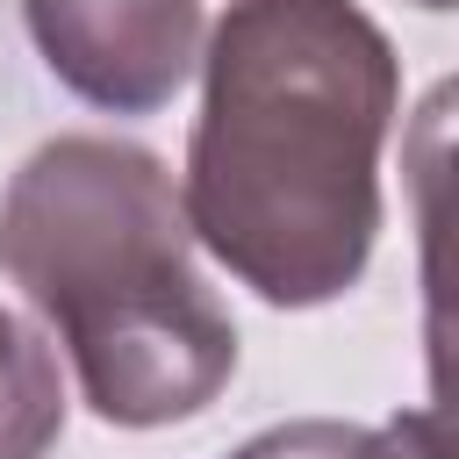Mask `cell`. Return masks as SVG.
<instances>
[{
    "mask_svg": "<svg viewBox=\"0 0 459 459\" xmlns=\"http://www.w3.org/2000/svg\"><path fill=\"white\" fill-rule=\"evenodd\" d=\"M394 50L351 0H237L201 57L179 208L251 294L337 301L380 230Z\"/></svg>",
    "mask_w": 459,
    "mask_h": 459,
    "instance_id": "obj_1",
    "label": "cell"
},
{
    "mask_svg": "<svg viewBox=\"0 0 459 459\" xmlns=\"http://www.w3.org/2000/svg\"><path fill=\"white\" fill-rule=\"evenodd\" d=\"M0 273L65 337L108 423H179L237 366V323L194 265L179 186L136 143H43L0 201Z\"/></svg>",
    "mask_w": 459,
    "mask_h": 459,
    "instance_id": "obj_2",
    "label": "cell"
},
{
    "mask_svg": "<svg viewBox=\"0 0 459 459\" xmlns=\"http://www.w3.org/2000/svg\"><path fill=\"white\" fill-rule=\"evenodd\" d=\"M43 65L108 115L165 108L201 57V0H22Z\"/></svg>",
    "mask_w": 459,
    "mask_h": 459,
    "instance_id": "obj_3",
    "label": "cell"
},
{
    "mask_svg": "<svg viewBox=\"0 0 459 459\" xmlns=\"http://www.w3.org/2000/svg\"><path fill=\"white\" fill-rule=\"evenodd\" d=\"M65 430V380L57 351L0 308V459H43Z\"/></svg>",
    "mask_w": 459,
    "mask_h": 459,
    "instance_id": "obj_4",
    "label": "cell"
},
{
    "mask_svg": "<svg viewBox=\"0 0 459 459\" xmlns=\"http://www.w3.org/2000/svg\"><path fill=\"white\" fill-rule=\"evenodd\" d=\"M237 459H366V430L359 423L308 416V423H280V430L251 437Z\"/></svg>",
    "mask_w": 459,
    "mask_h": 459,
    "instance_id": "obj_5",
    "label": "cell"
},
{
    "mask_svg": "<svg viewBox=\"0 0 459 459\" xmlns=\"http://www.w3.org/2000/svg\"><path fill=\"white\" fill-rule=\"evenodd\" d=\"M366 459H452L437 409H409V416H394V423L366 430Z\"/></svg>",
    "mask_w": 459,
    "mask_h": 459,
    "instance_id": "obj_6",
    "label": "cell"
},
{
    "mask_svg": "<svg viewBox=\"0 0 459 459\" xmlns=\"http://www.w3.org/2000/svg\"><path fill=\"white\" fill-rule=\"evenodd\" d=\"M416 7H452V0H416Z\"/></svg>",
    "mask_w": 459,
    "mask_h": 459,
    "instance_id": "obj_7",
    "label": "cell"
}]
</instances>
